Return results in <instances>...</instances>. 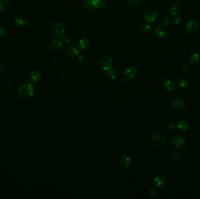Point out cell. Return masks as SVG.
Here are the masks:
<instances>
[{"label": "cell", "instance_id": "obj_1", "mask_svg": "<svg viewBox=\"0 0 200 199\" xmlns=\"http://www.w3.org/2000/svg\"><path fill=\"white\" fill-rule=\"evenodd\" d=\"M35 91V88L31 82H26L20 86L18 92L19 96L24 98H28L32 96Z\"/></svg>", "mask_w": 200, "mask_h": 199}, {"label": "cell", "instance_id": "obj_2", "mask_svg": "<svg viewBox=\"0 0 200 199\" xmlns=\"http://www.w3.org/2000/svg\"><path fill=\"white\" fill-rule=\"evenodd\" d=\"M51 32L53 36L56 38L63 37L65 33L64 26L60 22H56L52 26Z\"/></svg>", "mask_w": 200, "mask_h": 199}, {"label": "cell", "instance_id": "obj_3", "mask_svg": "<svg viewBox=\"0 0 200 199\" xmlns=\"http://www.w3.org/2000/svg\"><path fill=\"white\" fill-rule=\"evenodd\" d=\"M102 5L101 0H85L84 6L88 10L93 11L99 9Z\"/></svg>", "mask_w": 200, "mask_h": 199}, {"label": "cell", "instance_id": "obj_4", "mask_svg": "<svg viewBox=\"0 0 200 199\" xmlns=\"http://www.w3.org/2000/svg\"><path fill=\"white\" fill-rule=\"evenodd\" d=\"M113 59L110 56H106L102 57L101 61V67L104 71H108L112 69Z\"/></svg>", "mask_w": 200, "mask_h": 199}, {"label": "cell", "instance_id": "obj_5", "mask_svg": "<svg viewBox=\"0 0 200 199\" xmlns=\"http://www.w3.org/2000/svg\"><path fill=\"white\" fill-rule=\"evenodd\" d=\"M138 74V70L133 66H129L124 69L123 74L126 78L131 80L134 78Z\"/></svg>", "mask_w": 200, "mask_h": 199}, {"label": "cell", "instance_id": "obj_6", "mask_svg": "<svg viewBox=\"0 0 200 199\" xmlns=\"http://www.w3.org/2000/svg\"><path fill=\"white\" fill-rule=\"evenodd\" d=\"M169 30L164 26H158L155 29L154 34L157 37L163 39L166 38L169 35Z\"/></svg>", "mask_w": 200, "mask_h": 199}, {"label": "cell", "instance_id": "obj_7", "mask_svg": "<svg viewBox=\"0 0 200 199\" xmlns=\"http://www.w3.org/2000/svg\"><path fill=\"white\" fill-rule=\"evenodd\" d=\"M185 139L183 136L180 134H177L171 138V144L173 147L176 148H179L184 144Z\"/></svg>", "mask_w": 200, "mask_h": 199}, {"label": "cell", "instance_id": "obj_8", "mask_svg": "<svg viewBox=\"0 0 200 199\" xmlns=\"http://www.w3.org/2000/svg\"><path fill=\"white\" fill-rule=\"evenodd\" d=\"M198 24L197 22L194 19H190L186 25V29L190 33H194L198 30Z\"/></svg>", "mask_w": 200, "mask_h": 199}, {"label": "cell", "instance_id": "obj_9", "mask_svg": "<svg viewBox=\"0 0 200 199\" xmlns=\"http://www.w3.org/2000/svg\"><path fill=\"white\" fill-rule=\"evenodd\" d=\"M152 142L156 146L161 147L164 145L166 140L162 134L157 133L154 134L152 137Z\"/></svg>", "mask_w": 200, "mask_h": 199}, {"label": "cell", "instance_id": "obj_10", "mask_svg": "<svg viewBox=\"0 0 200 199\" xmlns=\"http://www.w3.org/2000/svg\"><path fill=\"white\" fill-rule=\"evenodd\" d=\"M157 14L154 10H149L144 15V20L148 23H152L156 21Z\"/></svg>", "mask_w": 200, "mask_h": 199}, {"label": "cell", "instance_id": "obj_11", "mask_svg": "<svg viewBox=\"0 0 200 199\" xmlns=\"http://www.w3.org/2000/svg\"><path fill=\"white\" fill-rule=\"evenodd\" d=\"M166 183V179L162 175H157L152 181V183L156 187H162L165 185Z\"/></svg>", "mask_w": 200, "mask_h": 199}, {"label": "cell", "instance_id": "obj_12", "mask_svg": "<svg viewBox=\"0 0 200 199\" xmlns=\"http://www.w3.org/2000/svg\"><path fill=\"white\" fill-rule=\"evenodd\" d=\"M131 158L130 156L125 154L119 158V165L123 168H128L131 163Z\"/></svg>", "mask_w": 200, "mask_h": 199}, {"label": "cell", "instance_id": "obj_13", "mask_svg": "<svg viewBox=\"0 0 200 199\" xmlns=\"http://www.w3.org/2000/svg\"><path fill=\"white\" fill-rule=\"evenodd\" d=\"M67 54L70 57H75L79 54V49L77 46L71 45L67 49Z\"/></svg>", "mask_w": 200, "mask_h": 199}, {"label": "cell", "instance_id": "obj_14", "mask_svg": "<svg viewBox=\"0 0 200 199\" xmlns=\"http://www.w3.org/2000/svg\"><path fill=\"white\" fill-rule=\"evenodd\" d=\"M29 80L31 81V82L33 84H36L40 79V74L38 71L33 70L31 72L29 76Z\"/></svg>", "mask_w": 200, "mask_h": 199}, {"label": "cell", "instance_id": "obj_15", "mask_svg": "<svg viewBox=\"0 0 200 199\" xmlns=\"http://www.w3.org/2000/svg\"><path fill=\"white\" fill-rule=\"evenodd\" d=\"M15 24L18 27L24 28V27L26 26L28 24V21L24 17L20 16L15 19Z\"/></svg>", "mask_w": 200, "mask_h": 199}, {"label": "cell", "instance_id": "obj_16", "mask_svg": "<svg viewBox=\"0 0 200 199\" xmlns=\"http://www.w3.org/2000/svg\"><path fill=\"white\" fill-rule=\"evenodd\" d=\"M90 46V42L87 39H82L81 40H80L78 44L79 49L83 51L87 50L89 49Z\"/></svg>", "mask_w": 200, "mask_h": 199}, {"label": "cell", "instance_id": "obj_17", "mask_svg": "<svg viewBox=\"0 0 200 199\" xmlns=\"http://www.w3.org/2000/svg\"><path fill=\"white\" fill-rule=\"evenodd\" d=\"M184 105H185V103L183 100L180 98H177V99H175V100H173V102L172 103V107L175 110L180 111L184 107Z\"/></svg>", "mask_w": 200, "mask_h": 199}, {"label": "cell", "instance_id": "obj_18", "mask_svg": "<svg viewBox=\"0 0 200 199\" xmlns=\"http://www.w3.org/2000/svg\"><path fill=\"white\" fill-rule=\"evenodd\" d=\"M180 11V7L177 3H172L169 6V12L170 14L174 15H177Z\"/></svg>", "mask_w": 200, "mask_h": 199}, {"label": "cell", "instance_id": "obj_19", "mask_svg": "<svg viewBox=\"0 0 200 199\" xmlns=\"http://www.w3.org/2000/svg\"><path fill=\"white\" fill-rule=\"evenodd\" d=\"M189 62L191 65L193 66L198 64L200 62V54L196 53H193L191 54L189 57Z\"/></svg>", "mask_w": 200, "mask_h": 199}, {"label": "cell", "instance_id": "obj_20", "mask_svg": "<svg viewBox=\"0 0 200 199\" xmlns=\"http://www.w3.org/2000/svg\"><path fill=\"white\" fill-rule=\"evenodd\" d=\"M51 46H52V48L54 50L59 51V50H61L63 46L62 40H61L57 38L55 39V40H53L52 41Z\"/></svg>", "mask_w": 200, "mask_h": 199}, {"label": "cell", "instance_id": "obj_21", "mask_svg": "<svg viewBox=\"0 0 200 199\" xmlns=\"http://www.w3.org/2000/svg\"><path fill=\"white\" fill-rule=\"evenodd\" d=\"M188 127V125L187 122L184 120H181V121L179 122L176 125L177 130L179 131L180 132H184V131L187 130Z\"/></svg>", "mask_w": 200, "mask_h": 199}, {"label": "cell", "instance_id": "obj_22", "mask_svg": "<svg viewBox=\"0 0 200 199\" xmlns=\"http://www.w3.org/2000/svg\"><path fill=\"white\" fill-rule=\"evenodd\" d=\"M164 87L166 90L170 91V92L175 91V89H176L175 83L173 81H171V80L166 81L164 84Z\"/></svg>", "mask_w": 200, "mask_h": 199}, {"label": "cell", "instance_id": "obj_23", "mask_svg": "<svg viewBox=\"0 0 200 199\" xmlns=\"http://www.w3.org/2000/svg\"><path fill=\"white\" fill-rule=\"evenodd\" d=\"M106 75L111 80H115L118 77V73L117 70L114 69H111L107 71Z\"/></svg>", "mask_w": 200, "mask_h": 199}, {"label": "cell", "instance_id": "obj_24", "mask_svg": "<svg viewBox=\"0 0 200 199\" xmlns=\"http://www.w3.org/2000/svg\"><path fill=\"white\" fill-rule=\"evenodd\" d=\"M142 31L144 33L149 34L152 31V26L149 24H145L142 26Z\"/></svg>", "mask_w": 200, "mask_h": 199}, {"label": "cell", "instance_id": "obj_25", "mask_svg": "<svg viewBox=\"0 0 200 199\" xmlns=\"http://www.w3.org/2000/svg\"><path fill=\"white\" fill-rule=\"evenodd\" d=\"M143 0H127L128 4L130 6L137 7L141 5Z\"/></svg>", "mask_w": 200, "mask_h": 199}, {"label": "cell", "instance_id": "obj_26", "mask_svg": "<svg viewBox=\"0 0 200 199\" xmlns=\"http://www.w3.org/2000/svg\"><path fill=\"white\" fill-rule=\"evenodd\" d=\"M187 85V82L186 80H184L183 78L180 79L179 81H178V82H177V87L180 89H184L186 87Z\"/></svg>", "mask_w": 200, "mask_h": 199}, {"label": "cell", "instance_id": "obj_27", "mask_svg": "<svg viewBox=\"0 0 200 199\" xmlns=\"http://www.w3.org/2000/svg\"><path fill=\"white\" fill-rule=\"evenodd\" d=\"M9 6L8 0H0V11L6 10Z\"/></svg>", "mask_w": 200, "mask_h": 199}, {"label": "cell", "instance_id": "obj_28", "mask_svg": "<svg viewBox=\"0 0 200 199\" xmlns=\"http://www.w3.org/2000/svg\"><path fill=\"white\" fill-rule=\"evenodd\" d=\"M181 156H182V155H181V152L179 151H176L174 152H173V154L171 155V158L175 161H179L181 159Z\"/></svg>", "mask_w": 200, "mask_h": 199}, {"label": "cell", "instance_id": "obj_29", "mask_svg": "<svg viewBox=\"0 0 200 199\" xmlns=\"http://www.w3.org/2000/svg\"><path fill=\"white\" fill-rule=\"evenodd\" d=\"M181 22V19L180 17L176 15H174L172 18V23L173 25H179Z\"/></svg>", "mask_w": 200, "mask_h": 199}, {"label": "cell", "instance_id": "obj_30", "mask_svg": "<svg viewBox=\"0 0 200 199\" xmlns=\"http://www.w3.org/2000/svg\"><path fill=\"white\" fill-rule=\"evenodd\" d=\"M72 37L69 35H64L62 38V42L64 43L70 44L72 42Z\"/></svg>", "mask_w": 200, "mask_h": 199}, {"label": "cell", "instance_id": "obj_31", "mask_svg": "<svg viewBox=\"0 0 200 199\" xmlns=\"http://www.w3.org/2000/svg\"><path fill=\"white\" fill-rule=\"evenodd\" d=\"M170 19L168 17H164L162 19V24L164 26H168L170 24Z\"/></svg>", "mask_w": 200, "mask_h": 199}, {"label": "cell", "instance_id": "obj_32", "mask_svg": "<svg viewBox=\"0 0 200 199\" xmlns=\"http://www.w3.org/2000/svg\"><path fill=\"white\" fill-rule=\"evenodd\" d=\"M76 62L80 64H83L85 62V58L84 57L83 55H78L76 58Z\"/></svg>", "mask_w": 200, "mask_h": 199}, {"label": "cell", "instance_id": "obj_33", "mask_svg": "<svg viewBox=\"0 0 200 199\" xmlns=\"http://www.w3.org/2000/svg\"><path fill=\"white\" fill-rule=\"evenodd\" d=\"M149 194L151 197H155L156 196L157 194V192L156 189H155L153 187H151L149 190Z\"/></svg>", "mask_w": 200, "mask_h": 199}, {"label": "cell", "instance_id": "obj_34", "mask_svg": "<svg viewBox=\"0 0 200 199\" xmlns=\"http://www.w3.org/2000/svg\"><path fill=\"white\" fill-rule=\"evenodd\" d=\"M191 69V67L189 64H184L183 67H182V70L184 71V72H188L190 71Z\"/></svg>", "mask_w": 200, "mask_h": 199}, {"label": "cell", "instance_id": "obj_35", "mask_svg": "<svg viewBox=\"0 0 200 199\" xmlns=\"http://www.w3.org/2000/svg\"><path fill=\"white\" fill-rule=\"evenodd\" d=\"M6 69V66L5 64L2 62H0V73H3Z\"/></svg>", "mask_w": 200, "mask_h": 199}, {"label": "cell", "instance_id": "obj_36", "mask_svg": "<svg viewBox=\"0 0 200 199\" xmlns=\"http://www.w3.org/2000/svg\"><path fill=\"white\" fill-rule=\"evenodd\" d=\"M6 29L0 27V38L4 37L6 34Z\"/></svg>", "mask_w": 200, "mask_h": 199}, {"label": "cell", "instance_id": "obj_37", "mask_svg": "<svg viewBox=\"0 0 200 199\" xmlns=\"http://www.w3.org/2000/svg\"><path fill=\"white\" fill-rule=\"evenodd\" d=\"M167 127L170 130H173L175 129V125L173 123H169Z\"/></svg>", "mask_w": 200, "mask_h": 199}]
</instances>
